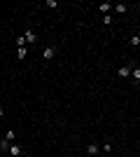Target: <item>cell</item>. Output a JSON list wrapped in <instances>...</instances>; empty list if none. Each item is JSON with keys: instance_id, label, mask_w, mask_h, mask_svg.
I'll use <instances>...</instances> for the list:
<instances>
[{"instance_id": "6da1fadb", "label": "cell", "mask_w": 140, "mask_h": 157, "mask_svg": "<svg viewBox=\"0 0 140 157\" xmlns=\"http://www.w3.org/2000/svg\"><path fill=\"white\" fill-rule=\"evenodd\" d=\"M21 152H24V148H21L19 143H12V145H9V157H19Z\"/></svg>"}, {"instance_id": "7a4b0ae2", "label": "cell", "mask_w": 140, "mask_h": 157, "mask_svg": "<svg viewBox=\"0 0 140 157\" xmlns=\"http://www.w3.org/2000/svg\"><path fill=\"white\" fill-rule=\"evenodd\" d=\"M114 5H110V2H100V5H98V9H100V12H103V17L105 14H110V9H112Z\"/></svg>"}, {"instance_id": "3957f363", "label": "cell", "mask_w": 140, "mask_h": 157, "mask_svg": "<svg viewBox=\"0 0 140 157\" xmlns=\"http://www.w3.org/2000/svg\"><path fill=\"white\" fill-rule=\"evenodd\" d=\"M24 38H26V42H30V45H35V40H37V35H35L33 31H26V33H24Z\"/></svg>"}, {"instance_id": "277c9868", "label": "cell", "mask_w": 140, "mask_h": 157, "mask_svg": "<svg viewBox=\"0 0 140 157\" xmlns=\"http://www.w3.org/2000/svg\"><path fill=\"white\" fill-rule=\"evenodd\" d=\"M117 75H119V78H129V75H131V68H129V66H124V68L117 70Z\"/></svg>"}, {"instance_id": "5b68a950", "label": "cell", "mask_w": 140, "mask_h": 157, "mask_svg": "<svg viewBox=\"0 0 140 157\" xmlns=\"http://www.w3.org/2000/svg\"><path fill=\"white\" fill-rule=\"evenodd\" d=\"M98 150H100V148H98L96 143H89V145H87V152H89V155H98Z\"/></svg>"}, {"instance_id": "8992f818", "label": "cell", "mask_w": 140, "mask_h": 157, "mask_svg": "<svg viewBox=\"0 0 140 157\" xmlns=\"http://www.w3.org/2000/svg\"><path fill=\"white\" fill-rule=\"evenodd\" d=\"M54 54H56V47H47L44 49V59H52Z\"/></svg>"}, {"instance_id": "52a82bcc", "label": "cell", "mask_w": 140, "mask_h": 157, "mask_svg": "<svg viewBox=\"0 0 140 157\" xmlns=\"http://www.w3.org/2000/svg\"><path fill=\"white\" fill-rule=\"evenodd\" d=\"M114 12H119V14H126V5H122V2H119V5H114Z\"/></svg>"}, {"instance_id": "ba28073f", "label": "cell", "mask_w": 140, "mask_h": 157, "mask_svg": "<svg viewBox=\"0 0 140 157\" xmlns=\"http://www.w3.org/2000/svg\"><path fill=\"white\" fill-rule=\"evenodd\" d=\"M131 75H133V80H135V82H140V68H133Z\"/></svg>"}, {"instance_id": "9c48e42d", "label": "cell", "mask_w": 140, "mask_h": 157, "mask_svg": "<svg viewBox=\"0 0 140 157\" xmlns=\"http://www.w3.org/2000/svg\"><path fill=\"white\" fill-rule=\"evenodd\" d=\"M19 59H26V47H19V52H17Z\"/></svg>"}, {"instance_id": "30bf717a", "label": "cell", "mask_w": 140, "mask_h": 157, "mask_svg": "<svg viewBox=\"0 0 140 157\" xmlns=\"http://www.w3.org/2000/svg\"><path fill=\"white\" fill-rule=\"evenodd\" d=\"M103 24H105V26H112V17H110V14H105V17H103Z\"/></svg>"}, {"instance_id": "8fae6325", "label": "cell", "mask_w": 140, "mask_h": 157, "mask_svg": "<svg viewBox=\"0 0 140 157\" xmlns=\"http://www.w3.org/2000/svg\"><path fill=\"white\" fill-rule=\"evenodd\" d=\"M131 45H133V47H138V45H140V35H133V38H131Z\"/></svg>"}, {"instance_id": "7c38bea8", "label": "cell", "mask_w": 140, "mask_h": 157, "mask_svg": "<svg viewBox=\"0 0 140 157\" xmlns=\"http://www.w3.org/2000/svg\"><path fill=\"white\" fill-rule=\"evenodd\" d=\"M17 45H19V47H26V38H24V35H21V38H17Z\"/></svg>"}, {"instance_id": "4fadbf2b", "label": "cell", "mask_w": 140, "mask_h": 157, "mask_svg": "<svg viewBox=\"0 0 140 157\" xmlns=\"http://www.w3.org/2000/svg\"><path fill=\"white\" fill-rule=\"evenodd\" d=\"M5 141H9V143H12V141H14V131H12V129L7 131V136H5Z\"/></svg>"}, {"instance_id": "5bb4252c", "label": "cell", "mask_w": 140, "mask_h": 157, "mask_svg": "<svg viewBox=\"0 0 140 157\" xmlns=\"http://www.w3.org/2000/svg\"><path fill=\"white\" fill-rule=\"evenodd\" d=\"M2 115H5V108H2V105H0V117H2Z\"/></svg>"}]
</instances>
